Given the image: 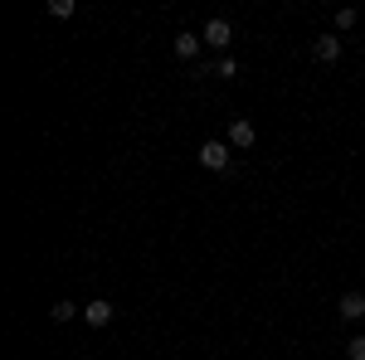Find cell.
<instances>
[{"label": "cell", "instance_id": "obj_1", "mask_svg": "<svg viewBox=\"0 0 365 360\" xmlns=\"http://www.w3.org/2000/svg\"><path fill=\"white\" fill-rule=\"evenodd\" d=\"M200 166L205 170H229V146L225 141H205V146H200Z\"/></svg>", "mask_w": 365, "mask_h": 360}, {"label": "cell", "instance_id": "obj_2", "mask_svg": "<svg viewBox=\"0 0 365 360\" xmlns=\"http://www.w3.org/2000/svg\"><path fill=\"white\" fill-rule=\"evenodd\" d=\"M200 39H205V44H215V49H229V39H234V25L215 15V20H205V34H200Z\"/></svg>", "mask_w": 365, "mask_h": 360}, {"label": "cell", "instance_id": "obj_3", "mask_svg": "<svg viewBox=\"0 0 365 360\" xmlns=\"http://www.w3.org/2000/svg\"><path fill=\"white\" fill-rule=\"evenodd\" d=\"M113 317H117V307L108 302V297H98V302H88V307H83V322H88V326H108Z\"/></svg>", "mask_w": 365, "mask_h": 360}, {"label": "cell", "instance_id": "obj_4", "mask_svg": "<svg viewBox=\"0 0 365 360\" xmlns=\"http://www.w3.org/2000/svg\"><path fill=\"white\" fill-rule=\"evenodd\" d=\"M253 141H258V132H253V122H244V117H234V122H229V146L249 151Z\"/></svg>", "mask_w": 365, "mask_h": 360}, {"label": "cell", "instance_id": "obj_5", "mask_svg": "<svg viewBox=\"0 0 365 360\" xmlns=\"http://www.w3.org/2000/svg\"><path fill=\"white\" fill-rule=\"evenodd\" d=\"M200 44H205L200 34H190V29H180V34H175V58H185V63H195V58H200Z\"/></svg>", "mask_w": 365, "mask_h": 360}, {"label": "cell", "instance_id": "obj_6", "mask_svg": "<svg viewBox=\"0 0 365 360\" xmlns=\"http://www.w3.org/2000/svg\"><path fill=\"white\" fill-rule=\"evenodd\" d=\"M312 54L322 58V63H336V58H341V34H317Z\"/></svg>", "mask_w": 365, "mask_h": 360}, {"label": "cell", "instance_id": "obj_7", "mask_svg": "<svg viewBox=\"0 0 365 360\" xmlns=\"http://www.w3.org/2000/svg\"><path fill=\"white\" fill-rule=\"evenodd\" d=\"M365 317V292H346L341 297V322H361Z\"/></svg>", "mask_w": 365, "mask_h": 360}, {"label": "cell", "instance_id": "obj_8", "mask_svg": "<svg viewBox=\"0 0 365 360\" xmlns=\"http://www.w3.org/2000/svg\"><path fill=\"white\" fill-rule=\"evenodd\" d=\"M78 312H83V307H73V302H68V297H63V302H54V307H49V317H54L58 326H63V322H73Z\"/></svg>", "mask_w": 365, "mask_h": 360}, {"label": "cell", "instance_id": "obj_9", "mask_svg": "<svg viewBox=\"0 0 365 360\" xmlns=\"http://www.w3.org/2000/svg\"><path fill=\"white\" fill-rule=\"evenodd\" d=\"M73 10H78V0H49V15H54V20H68Z\"/></svg>", "mask_w": 365, "mask_h": 360}, {"label": "cell", "instance_id": "obj_10", "mask_svg": "<svg viewBox=\"0 0 365 360\" xmlns=\"http://www.w3.org/2000/svg\"><path fill=\"white\" fill-rule=\"evenodd\" d=\"M234 73H239V63H234V58H220V63H215V78H234Z\"/></svg>", "mask_w": 365, "mask_h": 360}, {"label": "cell", "instance_id": "obj_11", "mask_svg": "<svg viewBox=\"0 0 365 360\" xmlns=\"http://www.w3.org/2000/svg\"><path fill=\"white\" fill-rule=\"evenodd\" d=\"M346 360H365V336H356V341L346 346Z\"/></svg>", "mask_w": 365, "mask_h": 360}, {"label": "cell", "instance_id": "obj_12", "mask_svg": "<svg viewBox=\"0 0 365 360\" xmlns=\"http://www.w3.org/2000/svg\"><path fill=\"white\" fill-rule=\"evenodd\" d=\"M356 25V10H336V29H351Z\"/></svg>", "mask_w": 365, "mask_h": 360}]
</instances>
